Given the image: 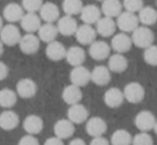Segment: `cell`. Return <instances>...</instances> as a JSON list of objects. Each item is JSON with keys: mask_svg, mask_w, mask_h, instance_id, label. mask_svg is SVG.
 <instances>
[{"mask_svg": "<svg viewBox=\"0 0 157 145\" xmlns=\"http://www.w3.org/2000/svg\"><path fill=\"white\" fill-rule=\"evenodd\" d=\"M132 33L130 39H132V45H135L136 47L145 49L149 46L153 45L155 36H154V32L149 27L139 26Z\"/></svg>", "mask_w": 157, "mask_h": 145, "instance_id": "cell-1", "label": "cell"}, {"mask_svg": "<svg viewBox=\"0 0 157 145\" xmlns=\"http://www.w3.org/2000/svg\"><path fill=\"white\" fill-rule=\"evenodd\" d=\"M117 27L124 33H129L132 32L136 28L139 27L138 17L135 13L127 12V11H122L120 15L117 17Z\"/></svg>", "mask_w": 157, "mask_h": 145, "instance_id": "cell-2", "label": "cell"}, {"mask_svg": "<svg viewBox=\"0 0 157 145\" xmlns=\"http://www.w3.org/2000/svg\"><path fill=\"white\" fill-rule=\"evenodd\" d=\"M124 99L130 104H139L144 99L145 90L139 82H129L123 90Z\"/></svg>", "mask_w": 157, "mask_h": 145, "instance_id": "cell-3", "label": "cell"}, {"mask_svg": "<svg viewBox=\"0 0 157 145\" xmlns=\"http://www.w3.org/2000/svg\"><path fill=\"white\" fill-rule=\"evenodd\" d=\"M21 37V31L18 27L14 24H8L3 26L0 30V41L3 45L6 46H15L19 43Z\"/></svg>", "mask_w": 157, "mask_h": 145, "instance_id": "cell-4", "label": "cell"}, {"mask_svg": "<svg viewBox=\"0 0 157 145\" xmlns=\"http://www.w3.org/2000/svg\"><path fill=\"white\" fill-rule=\"evenodd\" d=\"M155 123V115L147 110L140 111L135 117V125L139 130H141V132H149L150 130L154 128Z\"/></svg>", "mask_w": 157, "mask_h": 145, "instance_id": "cell-5", "label": "cell"}, {"mask_svg": "<svg viewBox=\"0 0 157 145\" xmlns=\"http://www.w3.org/2000/svg\"><path fill=\"white\" fill-rule=\"evenodd\" d=\"M70 80L76 87H86L91 81V72L82 65L75 66L70 72Z\"/></svg>", "mask_w": 157, "mask_h": 145, "instance_id": "cell-6", "label": "cell"}, {"mask_svg": "<svg viewBox=\"0 0 157 145\" xmlns=\"http://www.w3.org/2000/svg\"><path fill=\"white\" fill-rule=\"evenodd\" d=\"M18 45L25 54H34L40 49L41 41L34 33H26L21 35Z\"/></svg>", "mask_w": 157, "mask_h": 145, "instance_id": "cell-7", "label": "cell"}, {"mask_svg": "<svg viewBox=\"0 0 157 145\" xmlns=\"http://www.w3.org/2000/svg\"><path fill=\"white\" fill-rule=\"evenodd\" d=\"M40 12V18L45 23L54 24L60 18V10L59 6L54 2H44L42 4Z\"/></svg>", "mask_w": 157, "mask_h": 145, "instance_id": "cell-8", "label": "cell"}, {"mask_svg": "<svg viewBox=\"0 0 157 145\" xmlns=\"http://www.w3.org/2000/svg\"><path fill=\"white\" fill-rule=\"evenodd\" d=\"M132 42L129 35L127 33L121 32V33L113 34V37L111 39V45L110 48L114 50L117 54H125L132 49Z\"/></svg>", "mask_w": 157, "mask_h": 145, "instance_id": "cell-9", "label": "cell"}, {"mask_svg": "<svg viewBox=\"0 0 157 145\" xmlns=\"http://www.w3.org/2000/svg\"><path fill=\"white\" fill-rule=\"evenodd\" d=\"M37 92V85L32 79L23 78L16 84V94L21 98H32Z\"/></svg>", "mask_w": 157, "mask_h": 145, "instance_id": "cell-10", "label": "cell"}, {"mask_svg": "<svg viewBox=\"0 0 157 145\" xmlns=\"http://www.w3.org/2000/svg\"><path fill=\"white\" fill-rule=\"evenodd\" d=\"M76 36V39L81 45H90L94 41H96V31L91 25H83L78 26L76 32L74 34Z\"/></svg>", "mask_w": 157, "mask_h": 145, "instance_id": "cell-11", "label": "cell"}, {"mask_svg": "<svg viewBox=\"0 0 157 145\" xmlns=\"http://www.w3.org/2000/svg\"><path fill=\"white\" fill-rule=\"evenodd\" d=\"M110 46L105 41H94L90 44L89 54L92 59L96 61H103L110 56Z\"/></svg>", "mask_w": 157, "mask_h": 145, "instance_id": "cell-12", "label": "cell"}, {"mask_svg": "<svg viewBox=\"0 0 157 145\" xmlns=\"http://www.w3.org/2000/svg\"><path fill=\"white\" fill-rule=\"evenodd\" d=\"M107 130V124L99 116H93L87 120L86 131L90 137H101Z\"/></svg>", "mask_w": 157, "mask_h": 145, "instance_id": "cell-13", "label": "cell"}, {"mask_svg": "<svg viewBox=\"0 0 157 145\" xmlns=\"http://www.w3.org/2000/svg\"><path fill=\"white\" fill-rule=\"evenodd\" d=\"M57 21H58V23H57L58 32L64 36L74 35L77 28H78V24H77L76 19L73 16L64 15V16L60 17Z\"/></svg>", "mask_w": 157, "mask_h": 145, "instance_id": "cell-14", "label": "cell"}, {"mask_svg": "<svg viewBox=\"0 0 157 145\" xmlns=\"http://www.w3.org/2000/svg\"><path fill=\"white\" fill-rule=\"evenodd\" d=\"M79 15H80V19L86 25L92 26L96 24L97 20L101 17V9L95 4H87L82 6Z\"/></svg>", "mask_w": 157, "mask_h": 145, "instance_id": "cell-15", "label": "cell"}, {"mask_svg": "<svg viewBox=\"0 0 157 145\" xmlns=\"http://www.w3.org/2000/svg\"><path fill=\"white\" fill-rule=\"evenodd\" d=\"M117 29V24L113 18L110 17H101L95 24V31L103 37H109L113 35Z\"/></svg>", "mask_w": 157, "mask_h": 145, "instance_id": "cell-16", "label": "cell"}, {"mask_svg": "<svg viewBox=\"0 0 157 145\" xmlns=\"http://www.w3.org/2000/svg\"><path fill=\"white\" fill-rule=\"evenodd\" d=\"M88 117H89V111L80 102L72 105L67 110V120H70L74 125L86 122Z\"/></svg>", "mask_w": 157, "mask_h": 145, "instance_id": "cell-17", "label": "cell"}, {"mask_svg": "<svg viewBox=\"0 0 157 145\" xmlns=\"http://www.w3.org/2000/svg\"><path fill=\"white\" fill-rule=\"evenodd\" d=\"M54 132L56 135V137H58L59 139H68V138L74 135L75 126L67 118H61V120L57 121L56 124H55Z\"/></svg>", "mask_w": 157, "mask_h": 145, "instance_id": "cell-18", "label": "cell"}, {"mask_svg": "<svg viewBox=\"0 0 157 145\" xmlns=\"http://www.w3.org/2000/svg\"><path fill=\"white\" fill-rule=\"evenodd\" d=\"M104 102H105L106 106L109 108H119L122 106L123 102H124L123 91H121L118 87H110L104 94Z\"/></svg>", "mask_w": 157, "mask_h": 145, "instance_id": "cell-19", "label": "cell"}, {"mask_svg": "<svg viewBox=\"0 0 157 145\" xmlns=\"http://www.w3.org/2000/svg\"><path fill=\"white\" fill-rule=\"evenodd\" d=\"M21 27L27 33H34L37 32L42 25V20L36 13H26L21 19Z\"/></svg>", "mask_w": 157, "mask_h": 145, "instance_id": "cell-20", "label": "cell"}, {"mask_svg": "<svg viewBox=\"0 0 157 145\" xmlns=\"http://www.w3.org/2000/svg\"><path fill=\"white\" fill-rule=\"evenodd\" d=\"M111 80V72L107 66L97 65L91 72V81L99 87L107 85Z\"/></svg>", "mask_w": 157, "mask_h": 145, "instance_id": "cell-21", "label": "cell"}, {"mask_svg": "<svg viewBox=\"0 0 157 145\" xmlns=\"http://www.w3.org/2000/svg\"><path fill=\"white\" fill-rule=\"evenodd\" d=\"M123 6L120 0H104L101 1V12L104 16L117 18L122 13Z\"/></svg>", "mask_w": 157, "mask_h": 145, "instance_id": "cell-22", "label": "cell"}, {"mask_svg": "<svg viewBox=\"0 0 157 145\" xmlns=\"http://www.w3.org/2000/svg\"><path fill=\"white\" fill-rule=\"evenodd\" d=\"M67 63L73 67L82 65L86 61V51L79 46H72L66 49L65 58Z\"/></svg>", "mask_w": 157, "mask_h": 145, "instance_id": "cell-23", "label": "cell"}, {"mask_svg": "<svg viewBox=\"0 0 157 145\" xmlns=\"http://www.w3.org/2000/svg\"><path fill=\"white\" fill-rule=\"evenodd\" d=\"M23 127L28 135L35 136L43 130L44 122L39 115L30 114V115H28L27 117L24 120Z\"/></svg>", "mask_w": 157, "mask_h": 145, "instance_id": "cell-24", "label": "cell"}, {"mask_svg": "<svg viewBox=\"0 0 157 145\" xmlns=\"http://www.w3.org/2000/svg\"><path fill=\"white\" fill-rule=\"evenodd\" d=\"M24 9L21 6L15 2L6 4L3 9V18L10 24H14L17 21H21V17L24 16Z\"/></svg>", "mask_w": 157, "mask_h": 145, "instance_id": "cell-25", "label": "cell"}, {"mask_svg": "<svg viewBox=\"0 0 157 145\" xmlns=\"http://www.w3.org/2000/svg\"><path fill=\"white\" fill-rule=\"evenodd\" d=\"M19 124V116L12 110H6L0 113V128L3 130H13Z\"/></svg>", "mask_w": 157, "mask_h": 145, "instance_id": "cell-26", "label": "cell"}, {"mask_svg": "<svg viewBox=\"0 0 157 145\" xmlns=\"http://www.w3.org/2000/svg\"><path fill=\"white\" fill-rule=\"evenodd\" d=\"M62 99L65 104L70 105V106L79 104L80 100L82 99V92H81L80 87H76L72 83L65 87L62 92Z\"/></svg>", "mask_w": 157, "mask_h": 145, "instance_id": "cell-27", "label": "cell"}, {"mask_svg": "<svg viewBox=\"0 0 157 145\" xmlns=\"http://www.w3.org/2000/svg\"><path fill=\"white\" fill-rule=\"evenodd\" d=\"M66 48L62 43L58 41H52L47 44L46 47V56L52 61H61L65 58Z\"/></svg>", "mask_w": 157, "mask_h": 145, "instance_id": "cell-28", "label": "cell"}, {"mask_svg": "<svg viewBox=\"0 0 157 145\" xmlns=\"http://www.w3.org/2000/svg\"><path fill=\"white\" fill-rule=\"evenodd\" d=\"M58 34L59 32L57 29V26L49 23H45L41 25L40 29L37 30V37L40 39V41L45 42L47 44L52 41H56V37L58 36Z\"/></svg>", "mask_w": 157, "mask_h": 145, "instance_id": "cell-29", "label": "cell"}, {"mask_svg": "<svg viewBox=\"0 0 157 145\" xmlns=\"http://www.w3.org/2000/svg\"><path fill=\"white\" fill-rule=\"evenodd\" d=\"M128 67V61L127 59L123 56L122 54H114L112 56H109L108 60V69L113 72H125Z\"/></svg>", "mask_w": 157, "mask_h": 145, "instance_id": "cell-30", "label": "cell"}, {"mask_svg": "<svg viewBox=\"0 0 157 145\" xmlns=\"http://www.w3.org/2000/svg\"><path fill=\"white\" fill-rule=\"evenodd\" d=\"M138 20L139 24H142V26L150 27L157 23V11L152 6H143L138 12Z\"/></svg>", "mask_w": 157, "mask_h": 145, "instance_id": "cell-31", "label": "cell"}, {"mask_svg": "<svg viewBox=\"0 0 157 145\" xmlns=\"http://www.w3.org/2000/svg\"><path fill=\"white\" fill-rule=\"evenodd\" d=\"M17 102V94L11 89L0 90V107L10 109L15 106Z\"/></svg>", "mask_w": 157, "mask_h": 145, "instance_id": "cell-32", "label": "cell"}, {"mask_svg": "<svg viewBox=\"0 0 157 145\" xmlns=\"http://www.w3.org/2000/svg\"><path fill=\"white\" fill-rule=\"evenodd\" d=\"M132 137L125 129H118L111 136L110 143L112 145H132Z\"/></svg>", "mask_w": 157, "mask_h": 145, "instance_id": "cell-33", "label": "cell"}, {"mask_svg": "<svg viewBox=\"0 0 157 145\" xmlns=\"http://www.w3.org/2000/svg\"><path fill=\"white\" fill-rule=\"evenodd\" d=\"M83 4L81 0H63L62 10L65 15L68 16H75L80 13Z\"/></svg>", "mask_w": 157, "mask_h": 145, "instance_id": "cell-34", "label": "cell"}, {"mask_svg": "<svg viewBox=\"0 0 157 145\" xmlns=\"http://www.w3.org/2000/svg\"><path fill=\"white\" fill-rule=\"evenodd\" d=\"M143 59L145 63L151 66H157V45H151L144 49Z\"/></svg>", "mask_w": 157, "mask_h": 145, "instance_id": "cell-35", "label": "cell"}, {"mask_svg": "<svg viewBox=\"0 0 157 145\" xmlns=\"http://www.w3.org/2000/svg\"><path fill=\"white\" fill-rule=\"evenodd\" d=\"M43 3V0H21V8L27 13H36Z\"/></svg>", "mask_w": 157, "mask_h": 145, "instance_id": "cell-36", "label": "cell"}, {"mask_svg": "<svg viewBox=\"0 0 157 145\" xmlns=\"http://www.w3.org/2000/svg\"><path fill=\"white\" fill-rule=\"evenodd\" d=\"M122 6L125 9V11L135 13V14L138 13L144 6L143 0H123Z\"/></svg>", "mask_w": 157, "mask_h": 145, "instance_id": "cell-37", "label": "cell"}, {"mask_svg": "<svg viewBox=\"0 0 157 145\" xmlns=\"http://www.w3.org/2000/svg\"><path fill=\"white\" fill-rule=\"evenodd\" d=\"M153 138L147 132H140L132 138V145H153Z\"/></svg>", "mask_w": 157, "mask_h": 145, "instance_id": "cell-38", "label": "cell"}, {"mask_svg": "<svg viewBox=\"0 0 157 145\" xmlns=\"http://www.w3.org/2000/svg\"><path fill=\"white\" fill-rule=\"evenodd\" d=\"M18 145H40V142L35 136L32 135H26L19 140Z\"/></svg>", "mask_w": 157, "mask_h": 145, "instance_id": "cell-39", "label": "cell"}, {"mask_svg": "<svg viewBox=\"0 0 157 145\" xmlns=\"http://www.w3.org/2000/svg\"><path fill=\"white\" fill-rule=\"evenodd\" d=\"M90 145H110V142L108 141L106 138H104L103 136L101 137H95L92 139Z\"/></svg>", "mask_w": 157, "mask_h": 145, "instance_id": "cell-40", "label": "cell"}, {"mask_svg": "<svg viewBox=\"0 0 157 145\" xmlns=\"http://www.w3.org/2000/svg\"><path fill=\"white\" fill-rule=\"evenodd\" d=\"M9 75V67L6 63L0 61V80H4Z\"/></svg>", "mask_w": 157, "mask_h": 145, "instance_id": "cell-41", "label": "cell"}, {"mask_svg": "<svg viewBox=\"0 0 157 145\" xmlns=\"http://www.w3.org/2000/svg\"><path fill=\"white\" fill-rule=\"evenodd\" d=\"M44 145H64L63 141L61 139H59L58 137H52V138H48L47 140L45 141Z\"/></svg>", "mask_w": 157, "mask_h": 145, "instance_id": "cell-42", "label": "cell"}, {"mask_svg": "<svg viewBox=\"0 0 157 145\" xmlns=\"http://www.w3.org/2000/svg\"><path fill=\"white\" fill-rule=\"evenodd\" d=\"M68 145H87V144H86V142L83 141L82 139H80V138H76V139L72 140V141L68 143Z\"/></svg>", "mask_w": 157, "mask_h": 145, "instance_id": "cell-43", "label": "cell"}, {"mask_svg": "<svg viewBox=\"0 0 157 145\" xmlns=\"http://www.w3.org/2000/svg\"><path fill=\"white\" fill-rule=\"evenodd\" d=\"M3 44H2V42L0 41V56H2V54H3V50H4V47H3Z\"/></svg>", "mask_w": 157, "mask_h": 145, "instance_id": "cell-44", "label": "cell"}, {"mask_svg": "<svg viewBox=\"0 0 157 145\" xmlns=\"http://www.w3.org/2000/svg\"><path fill=\"white\" fill-rule=\"evenodd\" d=\"M2 27H3V20H2L1 16H0V30H1Z\"/></svg>", "mask_w": 157, "mask_h": 145, "instance_id": "cell-45", "label": "cell"}, {"mask_svg": "<svg viewBox=\"0 0 157 145\" xmlns=\"http://www.w3.org/2000/svg\"><path fill=\"white\" fill-rule=\"evenodd\" d=\"M154 131H155V133L157 135V121H156V123H155V125H154Z\"/></svg>", "mask_w": 157, "mask_h": 145, "instance_id": "cell-46", "label": "cell"}, {"mask_svg": "<svg viewBox=\"0 0 157 145\" xmlns=\"http://www.w3.org/2000/svg\"><path fill=\"white\" fill-rule=\"evenodd\" d=\"M97 1H104V0H97Z\"/></svg>", "mask_w": 157, "mask_h": 145, "instance_id": "cell-47", "label": "cell"}, {"mask_svg": "<svg viewBox=\"0 0 157 145\" xmlns=\"http://www.w3.org/2000/svg\"><path fill=\"white\" fill-rule=\"evenodd\" d=\"M156 4H157V0H156Z\"/></svg>", "mask_w": 157, "mask_h": 145, "instance_id": "cell-48", "label": "cell"}]
</instances>
